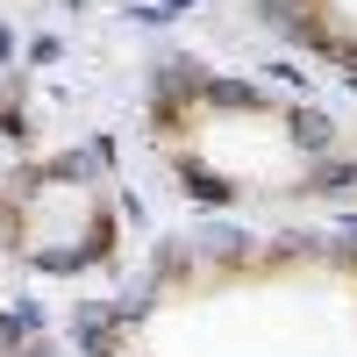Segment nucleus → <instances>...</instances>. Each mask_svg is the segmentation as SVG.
Returning <instances> with one entry per match:
<instances>
[{
  "label": "nucleus",
  "mask_w": 357,
  "mask_h": 357,
  "mask_svg": "<svg viewBox=\"0 0 357 357\" xmlns=\"http://www.w3.org/2000/svg\"><path fill=\"white\" fill-rule=\"evenodd\" d=\"M8 57H15V29L0 22V65H8Z\"/></svg>",
  "instance_id": "obj_1"
},
{
  "label": "nucleus",
  "mask_w": 357,
  "mask_h": 357,
  "mask_svg": "<svg viewBox=\"0 0 357 357\" xmlns=\"http://www.w3.org/2000/svg\"><path fill=\"white\" fill-rule=\"evenodd\" d=\"M8 229H15V215H8V207H0V236H8Z\"/></svg>",
  "instance_id": "obj_2"
},
{
  "label": "nucleus",
  "mask_w": 357,
  "mask_h": 357,
  "mask_svg": "<svg viewBox=\"0 0 357 357\" xmlns=\"http://www.w3.org/2000/svg\"><path fill=\"white\" fill-rule=\"evenodd\" d=\"M29 357H50V350H29Z\"/></svg>",
  "instance_id": "obj_3"
}]
</instances>
